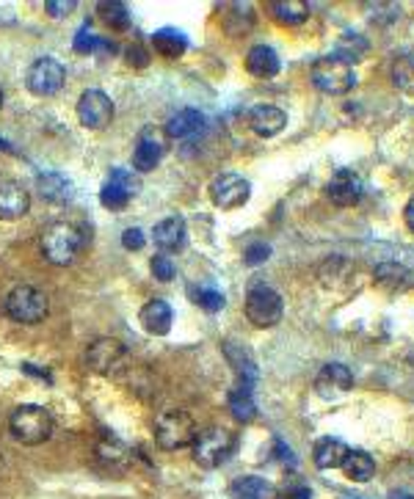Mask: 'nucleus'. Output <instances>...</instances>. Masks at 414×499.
I'll list each match as a JSON object with an SVG mask.
<instances>
[{"mask_svg":"<svg viewBox=\"0 0 414 499\" xmlns=\"http://www.w3.org/2000/svg\"><path fill=\"white\" fill-rule=\"evenodd\" d=\"M84 243H86L84 229L78 223H69V221L50 223L40 238L42 254L53 265H72L84 251Z\"/></svg>","mask_w":414,"mask_h":499,"instance_id":"obj_1","label":"nucleus"},{"mask_svg":"<svg viewBox=\"0 0 414 499\" xmlns=\"http://www.w3.org/2000/svg\"><path fill=\"white\" fill-rule=\"evenodd\" d=\"M9 431L20 444L36 447L53 436V414L42 406H20L9 416Z\"/></svg>","mask_w":414,"mask_h":499,"instance_id":"obj_2","label":"nucleus"},{"mask_svg":"<svg viewBox=\"0 0 414 499\" xmlns=\"http://www.w3.org/2000/svg\"><path fill=\"white\" fill-rule=\"evenodd\" d=\"M199 436V428H197V419L188 414V411H166L158 416L155 422V444L166 452H177V450H185L191 447Z\"/></svg>","mask_w":414,"mask_h":499,"instance_id":"obj_3","label":"nucleus"},{"mask_svg":"<svg viewBox=\"0 0 414 499\" xmlns=\"http://www.w3.org/2000/svg\"><path fill=\"white\" fill-rule=\"evenodd\" d=\"M243 310H246V318H249L251 326L271 328L285 315V301L266 282H251L249 285V293H246V306H243Z\"/></svg>","mask_w":414,"mask_h":499,"instance_id":"obj_4","label":"nucleus"},{"mask_svg":"<svg viewBox=\"0 0 414 499\" xmlns=\"http://www.w3.org/2000/svg\"><path fill=\"white\" fill-rule=\"evenodd\" d=\"M4 310L14 323H42L50 312V298L40 290V287H31V285H17L6 301H4Z\"/></svg>","mask_w":414,"mask_h":499,"instance_id":"obj_5","label":"nucleus"},{"mask_svg":"<svg viewBox=\"0 0 414 499\" xmlns=\"http://www.w3.org/2000/svg\"><path fill=\"white\" fill-rule=\"evenodd\" d=\"M313 83L323 94L343 97L357 86V72L340 56H323L313 64Z\"/></svg>","mask_w":414,"mask_h":499,"instance_id":"obj_6","label":"nucleus"},{"mask_svg":"<svg viewBox=\"0 0 414 499\" xmlns=\"http://www.w3.org/2000/svg\"><path fill=\"white\" fill-rule=\"evenodd\" d=\"M238 439L227 428H207L197 436L194 442V460L205 469H216L235 455Z\"/></svg>","mask_w":414,"mask_h":499,"instance_id":"obj_7","label":"nucleus"},{"mask_svg":"<svg viewBox=\"0 0 414 499\" xmlns=\"http://www.w3.org/2000/svg\"><path fill=\"white\" fill-rule=\"evenodd\" d=\"M86 362L97 375H119L128 370V348L114 337H100L86 348Z\"/></svg>","mask_w":414,"mask_h":499,"instance_id":"obj_8","label":"nucleus"},{"mask_svg":"<svg viewBox=\"0 0 414 499\" xmlns=\"http://www.w3.org/2000/svg\"><path fill=\"white\" fill-rule=\"evenodd\" d=\"M66 81V69L61 61L45 56V58H36L31 66H28V74H25V86L31 94L36 97H53L61 92Z\"/></svg>","mask_w":414,"mask_h":499,"instance_id":"obj_9","label":"nucleus"},{"mask_svg":"<svg viewBox=\"0 0 414 499\" xmlns=\"http://www.w3.org/2000/svg\"><path fill=\"white\" fill-rule=\"evenodd\" d=\"M251 197V185L235 171L221 174L210 182V199L218 210H238L249 202Z\"/></svg>","mask_w":414,"mask_h":499,"instance_id":"obj_10","label":"nucleus"},{"mask_svg":"<svg viewBox=\"0 0 414 499\" xmlns=\"http://www.w3.org/2000/svg\"><path fill=\"white\" fill-rule=\"evenodd\" d=\"M138 190H141V182L130 171L114 169L108 177V182L100 190V205L110 213H119L130 205V199H136Z\"/></svg>","mask_w":414,"mask_h":499,"instance_id":"obj_11","label":"nucleus"},{"mask_svg":"<svg viewBox=\"0 0 414 499\" xmlns=\"http://www.w3.org/2000/svg\"><path fill=\"white\" fill-rule=\"evenodd\" d=\"M78 122L89 130H105L114 122V100L100 89H89L78 100Z\"/></svg>","mask_w":414,"mask_h":499,"instance_id":"obj_12","label":"nucleus"},{"mask_svg":"<svg viewBox=\"0 0 414 499\" xmlns=\"http://www.w3.org/2000/svg\"><path fill=\"white\" fill-rule=\"evenodd\" d=\"M362 179L357 171L351 169H340V171H334L331 179L326 182V197L334 207H357L362 202Z\"/></svg>","mask_w":414,"mask_h":499,"instance_id":"obj_13","label":"nucleus"},{"mask_svg":"<svg viewBox=\"0 0 414 499\" xmlns=\"http://www.w3.org/2000/svg\"><path fill=\"white\" fill-rule=\"evenodd\" d=\"M354 390V372L340 364V362H329L321 367V372L315 375V392L323 398V400H331V398H343L346 392Z\"/></svg>","mask_w":414,"mask_h":499,"instance_id":"obj_14","label":"nucleus"},{"mask_svg":"<svg viewBox=\"0 0 414 499\" xmlns=\"http://www.w3.org/2000/svg\"><path fill=\"white\" fill-rule=\"evenodd\" d=\"M287 125V113L271 102H262V105H254L249 110V127L260 136V138H274L285 130Z\"/></svg>","mask_w":414,"mask_h":499,"instance_id":"obj_15","label":"nucleus"},{"mask_svg":"<svg viewBox=\"0 0 414 499\" xmlns=\"http://www.w3.org/2000/svg\"><path fill=\"white\" fill-rule=\"evenodd\" d=\"M153 241L155 246L166 254H180L188 246V226L180 215L163 218L155 229H153Z\"/></svg>","mask_w":414,"mask_h":499,"instance_id":"obj_16","label":"nucleus"},{"mask_svg":"<svg viewBox=\"0 0 414 499\" xmlns=\"http://www.w3.org/2000/svg\"><path fill=\"white\" fill-rule=\"evenodd\" d=\"M31 210L28 190L14 179H0V218L17 221Z\"/></svg>","mask_w":414,"mask_h":499,"instance_id":"obj_17","label":"nucleus"},{"mask_svg":"<svg viewBox=\"0 0 414 499\" xmlns=\"http://www.w3.org/2000/svg\"><path fill=\"white\" fill-rule=\"evenodd\" d=\"M161 161H163V141L155 136L153 127H146V130L138 136V141H136L133 166H136V171L146 174V171H153Z\"/></svg>","mask_w":414,"mask_h":499,"instance_id":"obj_18","label":"nucleus"},{"mask_svg":"<svg viewBox=\"0 0 414 499\" xmlns=\"http://www.w3.org/2000/svg\"><path fill=\"white\" fill-rule=\"evenodd\" d=\"M279 69H282V61H279V56H277L274 48L257 45V48L249 50V56H246V72L251 74V78L271 81V78H277V74H279Z\"/></svg>","mask_w":414,"mask_h":499,"instance_id":"obj_19","label":"nucleus"},{"mask_svg":"<svg viewBox=\"0 0 414 499\" xmlns=\"http://www.w3.org/2000/svg\"><path fill=\"white\" fill-rule=\"evenodd\" d=\"M172 306L163 298H153L144 303L141 310V326L146 328V334H155V337H166L172 331Z\"/></svg>","mask_w":414,"mask_h":499,"instance_id":"obj_20","label":"nucleus"},{"mask_svg":"<svg viewBox=\"0 0 414 499\" xmlns=\"http://www.w3.org/2000/svg\"><path fill=\"white\" fill-rule=\"evenodd\" d=\"M351 447L340 439H331V436H323L318 439L315 444V452H313V460H315V467L318 469H340L346 464V458H348Z\"/></svg>","mask_w":414,"mask_h":499,"instance_id":"obj_21","label":"nucleus"},{"mask_svg":"<svg viewBox=\"0 0 414 499\" xmlns=\"http://www.w3.org/2000/svg\"><path fill=\"white\" fill-rule=\"evenodd\" d=\"M97 460L110 472H125L130 467V450L117 436H102L97 442Z\"/></svg>","mask_w":414,"mask_h":499,"instance_id":"obj_22","label":"nucleus"},{"mask_svg":"<svg viewBox=\"0 0 414 499\" xmlns=\"http://www.w3.org/2000/svg\"><path fill=\"white\" fill-rule=\"evenodd\" d=\"M205 127V117L197 110V108H182L177 110L174 117L166 122V136L169 138H188V136H194Z\"/></svg>","mask_w":414,"mask_h":499,"instance_id":"obj_23","label":"nucleus"},{"mask_svg":"<svg viewBox=\"0 0 414 499\" xmlns=\"http://www.w3.org/2000/svg\"><path fill=\"white\" fill-rule=\"evenodd\" d=\"M149 42H153L155 53L163 56V58H180L188 50V36L182 31H177V28H161V31H155Z\"/></svg>","mask_w":414,"mask_h":499,"instance_id":"obj_24","label":"nucleus"},{"mask_svg":"<svg viewBox=\"0 0 414 499\" xmlns=\"http://www.w3.org/2000/svg\"><path fill=\"white\" fill-rule=\"evenodd\" d=\"M271 14L279 25L295 28L310 20V4H304V0H277V4H271Z\"/></svg>","mask_w":414,"mask_h":499,"instance_id":"obj_25","label":"nucleus"},{"mask_svg":"<svg viewBox=\"0 0 414 499\" xmlns=\"http://www.w3.org/2000/svg\"><path fill=\"white\" fill-rule=\"evenodd\" d=\"M227 17H224V31L230 36H246L254 28V6L251 4H233L224 9Z\"/></svg>","mask_w":414,"mask_h":499,"instance_id":"obj_26","label":"nucleus"},{"mask_svg":"<svg viewBox=\"0 0 414 499\" xmlns=\"http://www.w3.org/2000/svg\"><path fill=\"white\" fill-rule=\"evenodd\" d=\"M351 274H354V265L346 257H326L318 267V279L323 282V287L343 285Z\"/></svg>","mask_w":414,"mask_h":499,"instance_id":"obj_27","label":"nucleus"},{"mask_svg":"<svg viewBox=\"0 0 414 499\" xmlns=\"http://www.w3.org/2000/svg\"><path fill=\"white\" fill-rule=\"evenodd\" d=\"M346 472L348 480L354 483H367L373 475H375V460L365 452V450H351L348 458H346V464L340 467Z\"/></svg>","mask_w":414,"mask_h":499,"instance_id":"obj_28","label":"nucleus"},{"mask_svg":"<svg viewBox=\"0 0 414 499\" xmlns=\"http://www.w3.org/2000/svg\"><path fill=\"white\" fill-rule=\"evenodd\" d=\"M230 411L235 419L241 422H251L257 416V406H254V398H251V387L249 383H238V387L230 392Z\"/></svg>","mask_w":414,"mask_h":499,"instance_id":"obj_29","label":"nucleus"},{"mask_svg":"<svg viewBox=\"0 0 414 499\" xmlns=\"http://www.w3.org/2000/svg\"><path fill=\"white\" fill-rule=\"evenodd\" d=\"M97 17L114 31H128L130 28V9L119 0H110V4H97Z\"/></svg>","mask_w":414,"mask_h":499,"instance_id":"obj_30","label":"nucleus"},{"mask_svg":"<svg viewBox=\"0 0 414 499\" xmlns=\"http://www.w3.org/2000/svg\"><path fill=\"white\" fill-rule=\"evenodd\" d=\"M230 494L235 499H266L271 494V486L269 480L262 477H254V475H246V477H238L233 486H230Z\"/></svg>","mask_w":414,"mask_h":499,"instance_id":"obj_31","label":"nucleus"},{"mask_svg":"<svg viewBox=\"0 0 414 499\" xmlns=\"http://www.w3.org/2000/svg\"><path fill=\"white\" fill-rule=\"evenodd\" d=\"M40 190L48 202H56V205H64L72 199V185L61 177V174H45L40 177Z\"/></svg>","mask_w":414,"mask_h":499,"instance_id":"obj_32","label":"nucleus"},{"mask_svg":"<svg viewBox=\"0 0 414 499\" xmlns=\"http://www.w3.org/2000/svg\"><path fill=\"white\" fill-rule=\"evenodd\" d=\"M375 282L387 290H401V285H411V274L398 262H382L375 267Z\"/></svg>","mask_w":414,"mask_h":499,"instance_id":"obj_33","label":"nucleus"},{"mask_svg":"<svg viewBox=\"0 0 414 499\" xmlns=\"http://www.w3.org/2000/svg\"><path fill=\"white\" fill-rule=\"evenodd\" d=\"M392 83L403 94L414 97V56H398L395 58V64H392Z\"/></svg>","mask_w":414,"mask_h":499,"instance_id":"obj_34","label":"nucleus"},{"mask_svg":"<svg viewBox=\"0 0 414 499\" xmlns=\"http://www.w3.org/2000/svg\"><path fill=\"white\" fill-rule=\"evenodd\" d=\"M224 351H227V359L235 364L241 381L249 383V387H251L254 378H257V364L251 362V356L246 354V348H238V351H235V348H233V342H227V345H224Z\"/></svg>","mask_w":414,"mask_h":499,"instance_id":"obj_35","label":"nucleus"},{"mask_svg":"<svg viewBox=\"0 0 414 499\" xmlns=\"http://www.w3.org/2000/svg\"><path fill=\"white\" fill-rule=\"evenodd\" d=\"M365 53H367V42L362 39L359 33H346V36H340V42H337V50H334V56H340V58L348 61V64H357Z\"/></svg>","mask_w":414,"mask_h":499,"instance_id":"obj_36","label":"nucleus"},{"mask_svg":"<svg viewBox=\"0 0 414 499\" xmlns=\"http://www.w3.org/2000/svg\"><path fill=\"white\" fill-rule=\"evenodd\" d=\"M191 298L202 306L205 312H221L224 310V295L207 287H191Z\"/></svg>","mask_w":414,"mask_h":499,"instance_id":"obj_37","label":"nucleus"},{"mask_svg":"<svg viewBox=\"0 0 414 499\" xmlns=\"http://www.w3.org/2000/svg\"><path fill=\"white\" fill-rule=\"evenodd\" d=\"M100 48H105V42L97 39V36L89 28H81L78 36H75V53H78V56H89V53H94Z\"/></svg>","mask_w":414,"mask_h":499,"instance_id":"obj_38","label":"nucleus"},{"mask_svg":"<svg viewBox=\"0 0 414 499\" xmlns=\"http://www.w3.org/2000/svg\"><path fill=\"white\" fill-rule=\"evenodd\" d=\"M75 9H78V4H75V0H48V4H45V12L53 20H66Z\"/></svg>","mask_w":414,"mask_h":499,"instance_id":"obj_39","label":"nucleus"},{"mask_svg":"<svg viewBox=\"0 0 414 499\" xmlns=\"http://www.w3.org/2000/svg\"><path fill=\"white\" fill-rule=\"evenodd\" d=\"M269 257H271V246L269 243H251L243 251V262L246 265H260V262H266Z\"/></svg>","mask_w":414,"mask_h":499,"instance_id":"obj_40","label":"nucleus"},{"mask_svg":"<svg viewBox=\"0 0 414 499\" xmlns=\"http://www.w3.org/2000/svg\"><path fill=\"white\" fill-rule=\"evenodd\" d=\"M153 274H155V279H161V282L174 279V265L169 262V257H163V254L153 257Z\"/></svg>","mask_w":414,"mask_h":499,"instance_id":"obj_41","label":"nucleus"},{"mask_svg":"<svg viewBox=\"0 0 414 499\" xmlns=\"http://www.w3.org/2000/svg\"><path fill=\"white\" fill-rule=\"evenodd\" d=\"M277 499H313V491L304 483H290L277 494Z\"/></svg>","mask_w":414,"mask_h":499,"instance_id":"obj_42","label":"nucleus"},{"mask_svg":"<svg viewBox=\"0 0 414 499\" xmlns=\"http://www.w3.org/2000/svg\"><path fill=\"white\" fill-rule=\"evenodd\" d=\"M122 246L128 251H141L144 249V232H141V229H125V232H122Z\"/></svg>","mask_w":414,"mask_h":499,"instance_id":"obj_43","label":"nucleus"},{"mask_svg":"<svg viewBox=\"0 0 414 499\" xmlns=\"http://www.w3.org/2000/svg\"><path fill=\"white\" fill-rule=\"evenodd\" d=\"M128 61H130V66H146L149 64V53L141 48V45H133L130 50H128Z\"/></svg>","mask_w":414,"mask_h":499,"instance_id":"obj_44","label":"nucleus"},{"mask_svg":"<svg viewBox=\"0 0 414 499\" xmlns=\"http://www.w3.org/2000/svg\"><path fill=\"white\" fill-rule=\"evenodd\" d=\"M403 223H406V229L414 235V197L406 202V207H403Z\"/></svg>","mask_w":414,"mask_h":499,"instance_id":"obj_45","label":"nucleus"},{"mask_svg":"<svg viewBox=\"0 0 414 499\" xmlns=\"http://www.w3.org/2000/svg\"><path fill=\"white\" fill-rule=\"evenodd\" d=\"M390 499H414V496H409V494H403V491H392Z\"/></svg>","mask_w":414,"mask_h":499,"instance_id":"obj_46","label":"nucleus"},{"mask_svg":"<svg viewBox=\"0 0 414 499\" xmlns=\"http://www.w3.org/2000/svg\"><path fill=\"white\" fill-rule=\"evenodd\" d=\"M0 108H4V89H0Z\"/></svg>","mask_w":414,"mask_h":499,"instance_id":"obj_47","label":"nucleus"},{"mask_svg":"<svg viewBox=\"0 0 414 499\" xmlns=\"http://www.w3.org/2000/svg\"><path fill=\"white\" fill-rule=\"evenodd\" d=\"M0 469H4V452H0Z\"/></svg>","mask_w":414,"mask_h":499,"instance_id":"obj_48","label":"nucleus"},{"mask_svg":"<svg viewBox=\"0 0 414 499\" xmlns=\"http://www.w3.org/2000/svg\"><path fill=\"white\" fill-rule=\"evenodd\" d=\"M343 499H351V496H343Z\"/></svg>","mask_w":414,"mask_h":499,"instance_id":"obj_49","label":"nucleus"}]
</instances>
